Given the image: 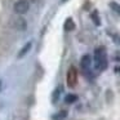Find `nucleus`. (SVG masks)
Returning <instances> with one entry per match:
<instances>
[{"label":"nucleus","mask_w":120,"mask_h":120,"mask_svg":"<svg viewBox=\"0 0 120 120\" xmlns=\"http://www.w3.org/2000/svg\"><path fill=\"white\" fill-rule=\"evenodd\" d=\"M94 65H96V68L99 71L105 70L107 67V57L105 48L101 47L94 50Z\"/></svg>","instance_id":"nucleus-1"},{"label":"nucleus","mask_w":120,"mask_h":120,"mask_svg":"<svg viewBox=\"0 0 120 120\" xmlns=\"http://www.w3.org/2000/svg\"><path fill=\"white\" fill-rule=\"evenodd\" d=\"M66 80H67V85L70 86V88H74V86L78 84V71H76V68L74 67V66H71V67L68 68Z\"/></svg>","instance_id":"nucleus-2"},{"label":"nucleus","mask_w":120,"mask_h":120,"mask_svg":"<svg viewBox=\"0 0 120 120\" xmlns=\"http://www.w3.org/2000/svg\"><path fill=\"white\" fill-rule=\"evenodd\" d=\"M29 8H30V3L27 0H18V1H16V4H14V7H13L14 12H16L17 14H19V16L27 13Z\"/></svg>","instance_id":"nucleus-3"},{"label":"nucleus","mask_w":120,"mask_h":120,"mask_svg":"<svg viewBox=\"0 0 120 120\" xmlns=\"http://www.w3.org/2000/svg\"><path fill=\"white\" fill-rule=\"evenodd\" d=\"M12 25H13V27L16 30H18V31H23V30H26L27 27V22L25 18H22L21 16L16 17V18H13V22H12Z\"/></svg>","instance_id":"nucleus-4"},{"label":"nucleus","mask_w":120,"mask_h":120,"mask_svg":"<svg viewBox=\"0 0 120 120\" xmlns=\"http://www.w3.org/2000/svg\"><path fill=\"white\" fill-rule=\"evenodd\" d=\"M31 47H32V43H31V41L26 43V44H25V47L22 48L21 50H19V53H18V58H22V57H25V56H26L27 53L30 52V49H31Z\"/></svg>","instance_id":"nucleus-5"},{"label":"nucleus","mask_w":120,"mask_h":120,"mask_svg":"<svg viewBox=\"0 0 120 120\" xmlns=\"http://www.w3.org/2000/svg\"><path fill=\"white\" fill-rule=\"evenodd\" d=\"M90 63H92V60H90L89 56H84V57L81 58V61H80V65H81V67H83L84 70H88V68L90 67Z\"/></svg>","instance_id":"nucleus-6"},{"label":"nucleus","mask_w":120,"mask_h":120,"mask_svg":"<svg viewBox=\"0 0 120 120\" xmlns=\"http://www.w3.org/2000/svg\"><path fill=\"white\" fill-rule=\"evenodd\" d=\"M63 29L66 30V31H72L74 29H75V22L72 21V18H67L65 21V25H63Z\"/></svg>","instance_id":"nucleus-7"},{"label":"nucleus","mask_w":120,"mask_h":120,"mask_svg":"<svg viewBox=\"0 0 120 120\" xmlns=\"http://www.w3.org/2000/svg\"><path fill=\"white\" fill-rule=\"evenodd\" d=\"M110 8H111L115 13H117L120 16V4L115 3V1H111V3H110Z\"/></svg>","instance_id":"nucleus-8"},{"label":"nucleus","mask_w":120,"mask_h":120,"mask_svg":"<svg viewBox=\"0 0 120 120\" xmlns=\"http://www.w3.org/2000/svg\"><path fill=\"white\" fill-rule=\"evenodd\" d=\"M66 115H67L66 111H61V112H58V114H56L54 116H53V119L54 120H63L66 117Z\"/></svg>","instance_id":"nucleus-9"},{"label":"nucleus","mask_w":120,"mask_h":120,"mask_svg":"<svg viewBox=\"0 0 120 120\" xmlns=\"http://www.w3.org/2000/svg\"><path fill=\"white\" fill-rule=\"evenodd\" d=\"M76 99H78V97H76L75 94H67V96H66V102H67V103H74Z\"/></svg>","instance_id":"nucleus-10"},{"label":"nucleus","mask_w":120,"mask_h":120,"mask_svg":"<svg viewBox=\"0 0 120 120\" xmlns=\"http://www.w3.org/2000/svg\"><path fill=\"white\" fill-rule=\"evenodd\" d=\"M92 18H93V21H94V23H96V25H99V18H98L97 12H93V13H92Z\"/></svg>","instance_id":"nucleus-11"},{"label":"nucleus","mask_w":120,"mask_h":120,"mask_svg":"<svg viewBox=\"0 0 120 120\" xmlns=\"http://www.w3.org/2000/svg\"><path fill=\"white\" fill-rule=\"evenodd\" d=\"M27 1H30V3H32V4H36V3H39L40 0H27Z\"/></svg>","instance_id":"nucleus-12"}]
</instances>
